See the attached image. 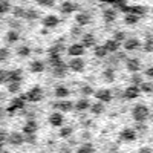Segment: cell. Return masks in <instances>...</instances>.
<instances>
[{
	"instance_id": "obj_37",
	"label": "cell",
	"mask_w": 153,
	"mask_h": 153,
	"mask_svg": "<svg viewBox=\"0 0 153 153\" xmlns=\"http://www.w3.org/2000/svg\"><path fill=\"white\" fill-rule=\"evenodd\" d=\"M138 22H139V17L132 14V12H127V14L124 16V23L126 25H130V26H132V25H136Z\"/></svg>"
},
{
	"instance_id": "obj_50",
	"label": "cell",
	"mask_w": 153,
	"mask_h": 153,
	"mask_svg": "<svg viewBox=\"0 0 153 153\" xmlns=\"http://www.w3.org/2000/svg\"><path fill=\"white\" fill-rule=\"evenodd\" d=\"M37 3L40 5V6H48V8H51V6L55 5V0H37Z\"/></svg>"
},
{
	"instance_id": "obj_15",
	"label": "cell",
	"mask_w": 153,
	"mask_h": 153,
	"mask_svg": "<svg viewBox=\"0 0 153 153\" xmlns=\"http://www.w3.org/2000/svg\"><path fill=\"white\" fill-rule=\"evenodd\" d=\"M25 103H26V98L25 95L22 97H17V98H12L11 103H9V112H14V110H19V109H23L25 107Z\"/></svg>"
},
{
	"instance_id": "obj_9",
	"label": "cell",
	"mask_w": 153,
	"mask_h": 153,
	"mask_svg": "<svg viewBox=\"0 0 153 153\" xmlns=\"http://www.w3.org/2000/svg\"><path fill=\"white\" fill-rule=\"evenodd\" d=\"M6 143L11 146H22V144H25V135L22 132H17V130L11 132V133H8Z\"/></svg>"
},
{
	"instance_id": "obj_19",
	"label": "cell",
	"mask_w": 153,
	"mask_h": 153,
	"mask_svg": "<svg viewBox=\"0 0 153 153\" xmlns=\"http://www.w3.org/2000/svg\"><path fill=\"white\" fill-rule=\"evenodd\" d=\"M42 23H43V26H45L46 29H51V28H55L57 25L60 23V19H58L57 16H52V14H49V16L43 17Z\"/></svg>"
},
{
	"instance_id": "obj_13",
	"label": "cell",
	"mask_w": 153,
	"mask_h": 153,
	"mask_svg": "<svg viewBox=\"0 0 153 153\" xmlns=\"http://www.w3.org/2000/svg\"><path fill=\"white\" fill-rule=\"evenodd\" d=\"M54 107L55 109H58V112H71V110H74V103L71 100H68V98H65V100H60V101H57V103L54 104Z\"/></svg>"
},
{
	"instance_id": "obj_45",
	"label": "cell",
	"mask_w": 153,
	"mask_h": 153,
	"mask_svg": "<svg viewBox=\"0 0 153 153\" xmlns=\"http://www.w3.org/2000/svg\"><path fill=\"white\" fill-rule=\"evenodd\" d=\"M11 57V51L9 48H0V61H3V60H8Z\"/></svg>"
},
{
	"instance_id": "obj_53",
	"label": "cell",
	"mask_w": 153,
	"mask_h": 153,
	"mask_svg": "<svg viewBox=\"0 0 153 153\" xmlns=\"http://www.w3.org/2000/svg\"><path fill=\"white\" fill-rule=\"evenodd\" d=\"M146 76H147L149 80H152V78H153V68H152V66L146 68Z\"/></svg>"
},
{
	"instance_id": "obj_55",
	"label": "cell",
	"mask_w": 153,
	"mask_h": 153,
	"mask_svg": "<svg viewBox=\"0 0 153 153\" xmlns=\"http://www.w3.org/2000/svg\"><path fill=\"white\" fill-rule=\"evenodd\" d=\"M0 153H11V152H8V150H2V152H0Z\"/></svg>"
},
{
	"instance_id": "obj_34",
	"label": "cell",
	"mask_w": 153,
	"mask_h": 153,
	"mask_svg": "<svg viewBox=\"0 0 153 153\" xmlns=\"http://www.w3.org/2000/svg\"><path fill=\"white\" fill-rule=\"evenodd\" d=\"M138 87H139V92H141V94H152V92H153V83H152L150 80L143 81Z\"/></svg>"
},
{
	"instance_id": "obj_12",
	"label": "cell",
	"mask_w": 153,
	"mask_h": 153,
	"mask_svg": "<svg viewBox=\"0 0 153 153\" xmlns=\"http://www.w3.org/2000/svg\"><path fill=\"white\" fill-rule=\"evenodd\" d=\"M45 69H46V63L40 58H35L29 63V71L32 74H42V72H45Z\"/></svg>"
},
{
	"instance_id": "obj_18",
	"label": "cell",
	"mask_w": 153,
	"mask_h": 153,
	"mask_svg": "<svg viewBox=\"0 0 153 153\" xmlns=\"http://www.w3.org/2000/svg\"><path fill=\"white\" fill-rule=\"evenodd\" d=\"M37 129H38V124L35 120H28L25 123L23 129H22V133L23 135H32V133H37Z\"/></svg>"
},
{
	"instance_id": "obj_28",
	"label": "cell",
	"mask_w": 153,
	"mask_h": 153,
	"mask_svg": "<svg viewBox=\"0 0 153 153\" xmlns=\"http://www.w3.org/2000/svg\"><path fill=\"white\" fill-rule=\"evenodd\" d=\"M115 75H117V74H115V69L113 68H109V66L103 71V74H101L103 80L107 81V83H113L115 81Z\"/></svg>"
},
{
	"instance_id": "obj_27",
	"label": "cell",
	"mask_w": 153,
	"mask_h": 153,
	"mask_svg": "<svg viewBox=\"0 0 153 153\" xmlns=\"http://www.w3.org/2000/svg\"><path fill=\"white\" fill-rule=\"evenodd\" d=\"M89 106H91V101H89L87 98H80L76 103H74V109H76V110H80V112H84V110H87L89 109Z\"/></svg>"
},
{
	"instance_id": "obj_11",
	"label": "cell",
	"mask_w": 153,
	"mask_h": 153,
	"mask_svg": "<svg viewBox=\"0 0 153 153\" xmlns=\"http://www.w3.org/2000/svg\"><path fill=\"white\" fill-rule=\"evenodd\" d=\"M51 68H52V75L55 78H63V76H66V74H68V66L63 60L60 63H57V65L51 66Z\"/></svg>"
},
{
	"instance_id": "obj_54",
	"label": "cell",
	"mask_w": 153,
	"mask_h": 153,
	"mask_svg": "<svg viewBox=\"0 0 153 153\" xmlns=\"http://www.w3.org/2000/svg\"><path fill=\"white\" fill-rule=\"evenodd\" d=\"M5 113H6V110H5L3 107H0V120L5 118Z\"/></svg>"
},
{
	"instance_id": "obj_7",
	"label": "cell",
	"mask_w": 153,
	"mask_h": 153,
	"mask_svg": "<svg viewBox=\"0 0 153 153\" xmlns=\"http://www.w3.org/2000/svg\"><path fill=\"white\" fill-rule=\"evenodd\" d=\"M66 52L69 57H83L86 52V48L81 43H72L69 45V48H66Z\"/></svg>"
},
{
	"instance_id": "obj_16",
	"label": "cell",
	"mask_w": 153,
	"mask_h": 153,
	"mask_svg": "<svg viewBox=\"0 0 153 153\" xmlns=\"http://www.w3.org/2000/svg\"><path fill=\"white\" fill-rule=\"evenodd\" d=\"M75 22H76V25H78V26H86V25H89V23L92 22L91 12H86V11L78 12V14H76V17H75Z\"/></svg>"
},
{
	"instance_id": "obj_38",
	"label": "cell",
	"mask_w": 153,
	"mask_h": 153,
	"mask_svg": "<svg viewBox=\"0 0 153 153\" xmlns=\"http://www.w3.org/2000/svg\"><path fill=\"white\" fill-rule=\"evenodd\" d=\"M8 25L11 29H16V31H22V28H23V23L20 22V19H9Z\"/></svg>"
},
{
	"instance_id": "obj_6",
	"label": "cell",
	"mask_w": 153,
	"mask_h": 153,
	"mask_svg": "<svg viewBox=\"0 0 153 153\" xmlns=\"http://www.w3.org/2000/svg\"><path fill=\"white\" fill-rule=\"evenodd\" d=\"M136 138H138V133L133 130V127H124L120 132V139L124 143H133Z\"/></svg>"
},
{
	"instance_id": "obj_57",
	"label": "cell",
	"mask_w": 153,
	"mask_h": 153,
	"mask_svg": "<svg viewBox=\"0 0 153 153\" xmlns=\"http://www.w3.org/2000/svg\"><path fill=\"white\" fill-rule=\"evenodd\" d=\"M17 2H26V0H17Z\"/></svg>"
},
{
	"instance_id": "obj_10",
	"label": "cell",
	"mask_w": 153,
	"mask_h": 153,
	"mask_svg": "<svg viewBox=\"0 0 153 153\" xmlns=\"http://www.w3.org/2000/svg\"><path fill=\"white\" fill-rule=\"evenodd\" d=\"M48 121L52 127H61L63 124H65V115H63L61 112H52L48 117Z\"/></svg>"
},
{
	"instance_id": "obj_40",
	"label": "cell",
	"mask_w": 153,
	"mask_h": 153,
	"mask_svg": "<svg viewBox=\"0 0 153 153\" xmlns=\"http://www.w3.org/2000/svg\"><path fill=\"white\" fill-rule=\"evenodd\" d=\"M130 81H132L133 86H139V84L144 81V76L141 75V72H135V74H132V76H130Z\"/></svg>"
},
{
	"instance_id": "obj_39",
	"label": "cell",
	"mask_w": 153,
	"mask_h": 153,
	"mask_svg": "<svg viewBox=\"0 0 153 153\" xmlns=\"http://www.w3.org/2000/svg\"><path fill=\"white\" fill-rule=\"evenodd\" d=\"M72 133H74V129H72L71 126H61L60 127V132H58V135L61 138H69Z\"/></svg>"
},
{
	"instance_id": "obj_22",
	"label": "cell",
	"mask_w": 153,
	"mask_h": 153,
	"mask_svg": "<svg viewBox=\"0 0 153 153\" xmlns=\"http://www.w3.org/2000/svg\"><path fill=\"white\" fill-rule=\"evenodd\" d=\"M54 95L60 100H65L71 95V89L68 86H63V84H58L55 89H54Z\"/></svg>"
},
{
	"instance_id": "obj_47",
	"label": "cell",
	"mask_w": 153,
	"mask_h": 153,
	"mask_svg": "<svg viewBox=\"0 0 153 153\" xmlns=\"http://www.w3.org/2000/svg\"><path fill=\"white\" fill-rule=\"evenodd\" d=\"M81 34H83V31H81V26H74L72 29H71V35L74 37V38H78V37H81Z\"/></svg>"
},
{
	"instance_id": "obj_20",
	"label": "cell",
	"mask_w": 153,
	"mask_h": 153,
	"mask_svg": "<svg viewBox=\"0 0 153 153\" xmlns=\"http://www.w3.org/2000/svg\"><path fill=\"white\" fill-rule=\"evenodd\" d=\"M120 46H121V43L115 42L113 38H109V40H106L104 45H103V48L107 51V54H115V52H118V51H120Z\"/></svg>"
},
{
	"instance_id": "obj_33",
	"label": "cell",
	"mask_w": 153,
	"mask_h": 153,
	"mask_svg": "<svg viewBox=\"0 0 153 153\" xmlns=\"http://www.w3.org/2000/svg\"><path fill=\"white\" fill-rule=\"evenodd\" d=\"M23 19H26V20H32V22H35V20H38V19H40V12H38L37 9H26V11H25V17Z\"/></svg>"
},
{
	"instance_id": "obj_1",
	"label": "cell",
	"mask_w": 153,
	"mask_h": 153,
	"mask_svg": "<svg viewBox=\"0 0 153 153\" xmlns=\"http://www.w3.org/2000/svg\"><path fill=\"white\" fill-rule=\"evenodd\" d=\"M132 118L136 121H147L149 117H150V109L147 104H143V103H138L132 107Z\"/></svg>"
},
{
	"instance_id": "obj_30",
	"label": "cell",
	"mask_w": 153,
	"mask_h": 153,
	"mask_svg": "<svg viewBox=\"0 0 153 153\" xmlns=\"http://www.w3.org/2000/svg\"><path fill=\"white\" fill-rule=\"evenodd\" d=\"M126 11H129V12H132V14H135V16H138L139 19H141L143 16H146L149 12V8L147 6H130L129 9H126Z\"/></svg>"
},
{
	"instance_id": "obj_51",
	"label": "cell",
	"mask_w": 153,
	"mask_h": 153,
	"mask_svg": "<svg viewBox=\"0 0 153 153\" xmlns=\"http://www.w3.org/2000/svg\"><path fill=\"white\" fill-rule=\"evenodd\" d=\"M6 139H8V132L3 130V129H0V144H5Z\"/></svg>"
},
{
	"instance_id": "obj_36",
	"label": "cell",
	"mask_w": 153,
	"mask_h": 153,
	"mask_svg": "<svg viewBox=\"0 0 153 153\" xmlns=\"http://www.w3.org/2000/svg\"><path fill=\"white\" fill-rule=\"evenodd\" d=\"M94 92H95V89H94L91 84H83V86L80 87V94H81L84 98H87V97L94 95Z\"/></svg>"
},
{
	"instance_id": "obj_48",
	"label": "cell",
	"mask_w": 153,
	"mask_h": 153,
	"mask_svg": "<svg viewBox=\"0 0 153 153\" xmlns=\"http://www.w3.org/2000/svg\"><path fill=\"white\" fill-rule=\"evenodd\" d=\"M25 143H28V144H35L37 143V135L32 133V135H25Z\"/></svg>"
},
{
	"instance_id": "obj_2",
	"label": "cell",
	"mask_w": 153,
	"mask_h": 153,
	"mask_svg": "<svg viewBox=\"0 0 153 153\" xmlns=\"http://www.w3.org/2000/svg\"><path fill=\"white\" fill-rule=\"evenodd\" d=\"M25 98H26V101H29V103H40L45 98V92L40 86H34L25 94Z\"/></svg>"
},
{
	"instance_id": "obj_21",
	"label": "cell",
	"mask_w": 153,
	"mask_h": 153,
	"mask_svg": "<svg viewBox=\"0 0 153 153\" xmlns=\"http://www.w3.org/2000/svg\"><path fill=\"white\" fill-rule=\"evenodd\" d=\"M87 110H91L92 115L98 117V115H103L106 112V106H104V103H101V101H97V103H91Z\"/></svg>"
},
{
	"instance_id": "obj_23",
	"label": "cell",
	"mask_w": 153,
	"mask_h": 153,
	"mask_svg": "<svg viewBox=\"0 0 153 153\" xmlns=\"http://www.w3.org/2000/svg\"><path fill=\"white\" fill-rule=\"evenodd\" d=\"M5 40L8 45H14L20 40V31H16V29H9L5 35Z\"/></svg>"
},
{
	"instance_id": "obj_8",
	"label": "cell",
	"mask_w": 153,
	"mask_h": 153,
	"mask_svg": "<svg viewBox=\"0 0 153 153\" xmlns=\"http://www.w3.org/2000/svg\"><path fill=\"white\" fill-rule=\"evenodd\" d=\"M123 48L127 52H132V51H136V49L141 48V42H139L136 37H127L123 42Z\"/></svg>"
},
{
	"instance_id": "obj_29",
	"label": "cell",
	"mask_w": 153,
	"mask_h": 153,
	"mask_svg": "<svg viewBox=\"0 0 153 153\" xmlns=\"http://www.w3.org/2000/svg\"><path fill=\"white\" fill-rule=\"evenodd\" d=\"M76 9H78V6H76L74 2H63L61 6H60V11L63 12V14H71V12H74Z\"/></svg>"
},
{
	"instance_id": "obj_3",
	"label": "cell",
	"mask_w": 153,
	"mask_h": 153,
	"mask_svg": "<svg viewBox=\"0 0 153 153\" xmlns=\"http://www.w3.org/2000/svg\"><path fill=\"white\" fill-rule=\"evenodd\" d=\"M66 66L72 72H83L86 68V61L83 57H71L69 61L66 63Z\"/></svg>"
},
{
	"instance_id": "obj_32",
	"label": "cell",
	"mask_w": 153,
	"mask_h": 153,
	"mask_svg": "<svg viewBox=\"0 0 153 153\" xmlns=\"http://www.w3.org/2000/svg\"><path fill=\"white\" fill-rule=\"evenodd\" d=\"M22 83L20 81H6V91L9 94H19L20 92Z\"/></svg>"
},
{
	"instance_id": "obj_35",
	"label": "cell",
	"mask_w": 153,
	"mask_h": 153,
	"mask_svg": "<svg viewBox=\"0 0 153 153\" xmlns=\"http://www.w3.org/2000/svg\"><path fill=\"white\" fill-rule=\"evenodd\" d=\"M94 152H95V149H94L92 143H84V144H81L78 149H76L75 153H94Z\"/></svg>"
},
{
	"instance_id": "obj_26",
	"label": "cell",
	"mask_w": 153,
	"mask_h": 153,
	"mask_svg": "<svg viewBox=\"0 0 153 153\" xmlns=\"http://www.w3.org/2000/svg\"><path fill=\"white\" fill-rule=\"evenodd\" d=\"M16 52H17V55L22 57V58H28V57L32 54V49H31L28 45H19L17 49H16Z\"/></svg>"
},
{
	"instance_id": "obj_25",
	"label": "cell",
	"mask_w": 153,
	"mask_h": 153,
	"mask_svg": "<svg viewBox=\"0 0 153 153\" xmlns=\"http://www.w3.org/2000/svg\"><path fill=\"white\" fill-rule=\"evenodd\" d=\"M23 80V71L22 69H12L8 71V81H20Z\"/></svg>"
},
{
	"instance_id": "obj_49",
	"label": "cell",
	"mask_w": 153,
	"mask_h": 153,
	"mask_svg": "<svg viewBox=\"0 0 153 153\" xmlns=\"http://www.w3.org/2000/svg\"><path fill=\"white\" fill-rule=\"evenodd\" d=\"M6 81H8V71L0 69V84H6Z\"/></svg>"
},
{
	"instance_id": "obj_46",
	"label": "cell",
	"mask_w": 153,
	"mask_h": 153,
	"mask_svg": "<svg viewBox=\"0 0 153 153\" xmlns=\"http://www.w3.org/2000/svg\"><path fill=\"white\" fill-rule=\"evenodd\" d=\"M141 46L144 48V51H146L147 54H150L152 51H153V42H152V38H150V37H147L146 43H144V45H141Z\"/></svg>"
},
{
	"instance_id": "obj_4",
	"label": "cell",
	"mask_w": 153,
	"mask_h": 153,
	"mask_svg": "<svg viewBox=\"0 0 153 153\" xmlns=\"http://www.w3.org/2000/svg\"><path fill=\"white\" fill-rule=\"evenodd\" d=\"M94 95H95L97 101H101V103H104V104L110 103V101L113 100V92L110 91V89H106V87H101V89H98V91H95Z\"/></svg>"
},
{
	"instance_id": "obj_56",
	"label": "cell",
	"mask_w": 153,
	"mask_h": 153,
	"mask_svg": "<svg viewBox=\"0 0 153 153\" xmlns=\"http://www.w3.org/2000/svg\"><path fill=\"white\" fill-rule=\"evenodd\" d=\"M3 150V144H0V152H2Z\"/></svg>"
},
{
	"instance_id": "obj_14",
	"label": "cell",
	"mask_w": 153,
	"mask_h": 153,
	"mask_svg": "<svg viewBox=\"0 0 153 153\" xmlns=\"http://www.w3.org/2000/svg\"><path fill=\"white\" fill-rule=\"evenodd\" d=\"M139 95H141V92H139V87H138V86H133V84L123 91V98H126V100H135V98H138Z\"/></svg>"
},
{
	"instance_id": "obj_41",
	"label": "cell",
	"mask_w": 153,
	"mask_h": 153,
	"mask_svg": "<svg viewBox=\"0 0 153 153\" xmlns=\"http://www.w3.org/2000/svg\"><path fill=\"white\" fill-rule=\"evenodd\" d=\"M133 130H135L136 133H138V132L144 133V132H147V130H149V127H147L146 121H136V123H135V126H133Z\"/></svg>"
},
{
	"instance_id": "obj_31",
	"label": "cell",
	"mask_w": 153,
	"mask_h": 153,
	"mask_svg": "<svg viewBox=\"0 0 153 153\" xmlns=\"http://www.w3.org/2000/svg\"><path fill=\"white\" fill-rule=\"evenodd\" d=\"M94 55L98 58V60H104L107 57V51L103 48V45H95L94 46Z\"/></svg>"
},
{
	"instance_id": "obj_43",
	"label": "cell",
	"mask_w": 153,
	"mask_h": 153,
	"mask_svg": "<svg viewBox=\"0 0 153 153\" xmlns=\"http://www.w3.org/2000/svg\"><path fill=\"white\" fill-rule=\"evenodd\" d=\"M112 38H113L115 42H118V43H123L126 38H127V34L120 29V31H115V32H113V37H112Z\"/></svg>"
},
{
	"instance_id": "obj_42",
	"label": "cell",
	"mask_w": 153,
	"mask_h": 153,
	"mask_svg": "<svg viewBox=\"0 0 153 153\" xmlns=\"http://www.w3.org/2000/svg\"><path fill=\"white\" fill-rule=\"evenodd\" d=\"M11 3H9V0H0V16H3L6 14V12L11 11Z\"/></svg>"
},
{
	"instance_id": "obj_5",
	"label": "cell",
	"mask_w": 153,
	"mask_h": 153,
	"mask_svg": "<svg viewBox=\"0 0 153 153\" xmlns=\"http://www.w3.org/2000/svg\"><path fill=\"white\" fill-rule=\"evenodd\" d=\"M124 63H126V69L129 71L130 74L141 72V61H139V58H136V57H127L124 60Z\"/></svg>"
},
{
	"instance_id": "obj_52",
	"label": "cell",
	"mask_w": 153,
	"mask_h": 153,
	"mask_svg": "<svg viewBox=\"0 0 153 153\" xmlns=\"http://www.w3.org/2000/svg\"><path fill=\"white\" fill-rule=\"evenodd\" d=\"M136 153H153V150H152L150 146H143L141 149H138Z\"/></svg>"
},
{
	"instance_id": "obj_17",
	"label": "cell",
	"mask_w": 153,
	"mask_h": 153,
	"mask_svg": "<svg viewBox=\"0 0 153 153\" xmlns=\"http://www.w3.org/2000/svg\"><path fill=\"white\" fill-rule=\"evenodd\" d=\"M84 48H94L97 45V40H95V35L92 32H84L81 34V42H80Z\"/></svg>"
},
{
	"instance_id": "obj_44",
	"label": "cell",
	"mask_w": 153,
	"mask_h": 153,
	"mask_svg": "<svg viewBox=\"0 0 153 153\" xmlns=\"http://www.w3.org/2000/svg\"><path fill=\"white\" fill-rule=\"evenodd\" d=\"M11 11H12V14H14V19H23L26 9L22 8V6H16V8H11Z\"/></svg>"
},
{
	"instance_id": "obj_24",
	"label": "cell",
	"mask_w": 153,
	"mask_h": 153,
	"mask_svg": "<svg viewBox=\"0 0 153 153\" xmlns=\"http://www.w3.org/2000/svg\"><path fill=\"white\" fill-rule=\"evenodd\" d=\"M103 19H104V22H107V23H113L115 20H117V9L106 8V9L103 11Z\"/></svg>"
}]
</instances>
